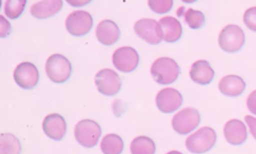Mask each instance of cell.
<instances>
[{
  "mask_svg": "<svg viewBox=\"0 0 256 154\" xmlns=\"http://www.w3.org/2000/svg\"><path fill=\"white\" fill-rule=\"evenodd\" d=\"M150 72L157 83L170 84L178 78L180 68L172 58L160 57L152 63Z\"/></svg>",
  "mask_w": 256,
  "mask_h": 154,
  "instance_id": "cell-1",
  "label": "cell"
},
{
  "mask_svg": "<svg viewBox=\"0 0 256 154\" xmlns=\"http://www.w3.org/2000/svg\"><path fill=\"white\" fill-rule=\"evenodd\" d=\"M216 132L211 127H201L186 139V148L194 154L209 151L216 142Z\"/></svg>",
  "mask_w": 256,
  "mask_h": 154,
  "instance_id": "cell-2",
  "label": "cell"
},
{
  "mask_svg": "<svg viewBox=\"0 0 256 154\" xmlns=\"http://www.w3.org/2000/svg\"><path fill=\"white\" fill-rule=\"evenodd\" d=\"M45 70L48 78L55 83L66 82L72 72L70 61L61 54L51 55L45 65Z\"/></svg>",
  "mask_w": 256,
  "mask_h": 154,
  "instance_id": "cell-3",
  "label": "cell"
},
{
  "mask_svg": "<svg viewBox=\"0 0 256 154\" xmlns=\"http://www.w3.org/2000/svg\"><path fill=\"white\" fill-rule=\"evenodd\" d=\"M74 135L80 145L91 148L96 146L101 135V128L94 120L84 119L75 125Z\"/></svg>",
  "mask_w": 256,
  "mask_h": 154,
  "instance_id": "cell-4",
  "label": "cell"
},
{
  "mask_svg": "<svg viewBox=\"0 0 256 154\" xmlns=\"http://www.w3.org/2000/svg\"><path fill=\"white\" fill-rule=\"evenodd\" d=\"M218 43L220 48L226 52H237L245 43V34L238 25L230 24L221 30Z\"/></svg>",
  "mask_w": 256,
  "mask_h": 154,
  "instance_id": "cell-5",
  "label": "cell"
},
{
  "mask_svg": "<svg viewBox=\"0 0 256 154\" xmlns=\"http://www.w3.org/2000/svg\"><path fill=\"white\" fill-rule=\"evenodd\" d=\"M172 127L179 134H187L200 123V114L195 108H184L172 118Z\"/></svg>",
  "mask_w": 256,
  "mask_h": 154,
  "instance_id": "cell-6",
  "label": "cell"
},
{
  "mask_svg": "<svg viewBox=\"0 0 256 154\" xmlns=\"http://www.w3.org/2000/svg\"><path fill=\"white\" fill-rule=\"evenodd\" d=\"M93 24L90 13L83 10H76L70 13L66 19L65 26L67 31L74 36H82L87 34Z\"/></svg>",
  "mask_w": 256,
  "mask_h": 154,
  "instance_id": "cell-7",
  "label": "cell"
},
{
  "mask_svg": "<svg viewBox=\"0 0 256 154\" xmlns=\"http://www.w3.org/2000/svg\"><path fill=\"white\" fill-rule=\"evenodd\" d=\"M95 84L101 94L112 96L119 92L121 88V79L115 71L105 68L96 74Z\"/></svg>",
  "mask_w": 256,
  "mask_h": 154,
  "instance_id": "cell-8",
  "label": "cell"
},
{
  "mask_svg": "<svg viewBox=\"0 0 256 154\" xmlns=\"http://www.w3.org/2000/svg\"><path fill=\"white\" fill-rule=\"evenodd\" d=\"M135 33L149 44H158L162 39L160 24L155 19L142 18L134 25Z\"/></svg>",
  "mask_w": 256,
  "mask_h": 154,
  "instance_id": "cell-9",
  "label": "cell"
},
{
  "mask_svg": "<svg viewBox=\"0 0 256 154\" xmlns=\"http://www.w3.org/2000/svg\"><path fill=\"white\" fill-rule=\"evenodd\" d=\"M112 62L116 69L126 73L131 72L138 66L139 55L132 47H120L114 51L112 55Z\"/></svg>",
  "mask_w": 256,
  "mask_h": 154,
  "instance_id": "cell-10",
  "label": "cell"
},
{
  "mask_svg": "<svg viewBox=\"0 0 256 154\" xmlns=\"http://www.w3.org/2000/svg\"><path fill=\"white\" fill-rule=\"evenodd\" d=\"M14 80L23 89L34 88L39 81V72L31 62H22L14 70Z\"/></svg>",
  "mask_w": 256,
  "mask_h": 154,
  "instance_id": "cell-11",
  "label": "cell"
},
{
  "mask_svg": "<svg viewBox=\"0 0 256 154\" xmlns=\"http://www.w3.org/2000/svg\"><path fill=\"white\" fill-rule=\"evenodd\" d=\"M183 102L181 93L174 88L161 89L156 95L157 108L163 113H172L177 110Z\"/></svg>",
  "mask_w": 256,
  "mask_h": 154,
  "instance_id": "cell-12",
  "label": "cell"
},
{
  "mask_svg": "<svg viewBox=\"0 0 256 154\" xmlns=\"http://www.w3.org/2000/svg\"><path fill=\"white\" fill-rule=\"evenodd\" d=\"M66 127L65 119L56 113L47 115L42 123L44 133L53 140H62L66 133Z\"/></svg>",
  "mask_w": 256,
  "mask_h": 154,
  "instance_id": "cell-13",
  "label": "cell"
},
{
  "mask_svg": "<svg viewBox=\"0 0 256 154\" xmlns=\"http://www.w3.org/2000/svg\"><path fill=\"white\" fill-rule=\"evenodd\" d=\"M223 132L227 142L232 145H241L247 138L246 127L239 119H231L226 122Z\"/></svg>",
  "mask_w": 256,
  "mask_h": 154,
  "instance_id": "cell-14",
  "label": "cell"
},
{
  "mask_svg": "<svg viewBox=\"0 0 256 154\" xmlns=\"http://www.w3.org/2000/svg\"><path fill=\"white\" fill-rule=\"evenodd\" d=\"M96 37L104 45H112L120 37V30L117 24L109 19L102 20L96 27Z\"/></svg>",
  "mask_w": 256,
  "mask_h": 154,
  "instance_id": "cell-15",
  "label": "cell"
},
{
  "mask_svg": "<svg viewBox=\"0 0 256 154\" xmlns=\"http://www.w3.org/2000/svg\"><path fill=\"white\" fill-rule=\"evenodd\" d=\"M189 75L194 82L201 85H206L213 80L214 70L212 69L208 61L198 60L192 64Z\"/></svg>",
  "mask_w": 256,
  "mask_h": 154,
  "instance_id": "cell-16",
  "label": "cell"
},
{
  "mask_svg": "<svg viewBox=\"0 0 256 154\" xmlns=\"http://www.w3.org/2000/svg\"><path fill=\"white\" fill-rule=\"evenodd\" d=\"M245 82L244 80L237 75H227L224 76L218 84V88L220 92L229 97H236L243 93L245 90Z\"/></svg>",
  "mask_w": 256,
  "mask_h": 154,
  "instance_id": "cell-17",
  "label": "cell"
},
{
  "mask_svg": "<svg viewBox=\"0 0 256 154\" xmlns=\"http://www.w3.org/2000/svg\"><path fill=\"white\" fill-rule=\"evenodd\" d=\"M162 30V39L168 43L176 42L181 38L182 26L178 19L172 16H165L159 21Z\"/></svg>",
  "mask_w": 256,
  "mask_h": 154,
  "instance_id": "cell-18",
  "label": "cell"
},
{
  "mask_svg": "<svg viewBox=\"0 0 256 154\" xmlns=\"http://www.w3.org/2000/svg\"><path fill=\"white\" fill-rule=\"evenodd\" d=\"M62 6L63 2L61 0L39 1L31 6L30 13L35 18L46 19L59 12Z\"/></svg>",
  "mask_w": 256,
  "mask_h": 154,
  "instance_id": "cell-19",
  "label": "cell"
},
{
  "mask_svg": "<svg viewBox=\"0 0 256 154\" xmlns=\"http://www.w3.org/2000/svg\"><path fill=\"white\" fill-rule=\"evenodd\" d=\"M103 154H121L124 148L123 140L117 134L105 135L100 143Z\"/></svg>",
  "mask_w": 256,
  "mask_h": 154,
  "instance_id": "cell-20",
  "label": "cell"
},
{
  "mask_svg": "<svg viewBox=\"0 0 256 154\" xmlns=\"http://www.w3.org/2000/svg\"><path fill=\"white\" fill-rule=\"evenodd\" d=\"M156 146L154 141L147 136H138L131 142V154H154Z\"/></svg>",
  "mask_w": 256,
  "mask_h": 154,
  "instance_id": "cell-21",
  "label": "cell"
},
{
  "mask_svg": "<svg viewBox=\"0 0 256 154\" xmlns=\"http://www.w3.org/2000/svg\"><path fill=\"white\" fill-rule=\"evenodd\" d=\"M21 144L18 138L11 133L0 135V154H20Z\"/></svg>",
  "mask_w": 256,
  "mask_h": 154,
  "instance_id": "cell-22",
  "label": "cell"
},
{
  "mask_svg": "<svg viewBox=\"0 0 256 154\" xmlns=\"http://www.w3.org/2000/svg\"><path fill=\"white\" fill-rule=\"evenodd\" d=\"M186 23L192 29L201 28L205 23V16L201 11L194 10V9H187L183 14Z\"/></svg>",
  "mask_w": 256,
  "mask_h": 154,
  "instance_id": "cell-23",
  "label": "cell"
},
{
  "mask_svg": "<svg viewBox=\"0 0 256 154\" xmlns=\"http://www.w3.org/2000/svg\"><path fill=\"white\" fill-rule=\"evenodd\" d=\"M25 5H26L25 0H19V1L8 0V1H6L5 5H4V11H5L6 16L11 19L18 18L24 11Z\"/></svg>",
  "mask_w": 256,
  "mask_h": 154,
  "instance_id": "cell-24",
  "label": "cell"
},
{
  "mask_svg": "<svg viewBox=\"0 0 256 154\" xmlns=\"http://www.w3.org/2000/svg\"><path fill=\"white\" fill-rule=\"evenodd\" d=\"M148 6L150 9L156 13H166L170 11L173 6V1L165 0V1H156V0H149Z\"/></svg>",
  "mask_w": 256,
  "mask_h": 154,
  "instance_id": "cell-25",
  "label": "cell"
},
{
  "mask_svg": "<svg viewBox=\"0 0 256 154\" xmlns=\"http://www.w3.org/2000/svg\"><path fill=\"white\" fill-rule=\"evenodd\" d=\"M243 21L247 28L256 32V6L248 8L243 16Z\"/></svg>",
  "mask_w": 256,
  "mask_h": 154,
  "instance_id": "cell-26",
  "label": "cell"
},
{
  "mask_svg": "<svg viewBox=\"0 0 256 154\" xmlns=\"http://www.w3.org/2000/svg\"><path fill=\"white\" fill-rule=\"evenodd\" d=\"M11 32V25L10 23L4 18V16H0V37L4 38L8 36Z\"/></svg>",
  "mask_w": 256,
  "mask_h": 154,
  "instance_id": "cell-27",
  "label": "cell"
},
{
  "mask_svg": "<svg viewBox=\"0 0 256 154\" xmlns=\"http://www.w3.org/2000/svg\"><path fill=\"white\" fill-rule=\"evenodd\" d=\"M247 107L252 114L256 115V90L249 94L247 98Z\"/></svg>",
  "mask_w": 256,
  "mask_h": 154,
  "instance_id": "cell-28",
  "label": "cell"
},
{
  "mask_svg": "<svg viewBox=\"0 0 256 154\" xmlns=\"http://www.w3.org/2000/svg\"><path fill=\"white\" fill-rule=\"evenodd\" d=\"M245 121L249 127L251 135L256 139V118L247 115L245 116Z\"/></svg>",
  "mask_w": 256,
  "mask_h": 154,
  "instance_id": "cell-29",
  "label": "cell"
},
{
  "mask_svg": "<svg viewBox=\"0 0 256 154\" xmlns=\"http://www.w3.org/2000/svg\"><path fill=\"white\" fill-rule=\"evenodd\" d=\"M70 5H73V6H81V5H85L87 3H89L90 1H67Z\"/></svg>",
  "mask_w": 256,
  "mask_h": 154,
  "instance_id": "cell-30",
  "label": "cell"
},
{
  "mask_svg": "<svg viewBox=\"0 0 256 154\" xmlns=\"http://www.w3.org/2000/svg\"><path fill=\"white\" fill-rule=\"evenodd\" d=\"M167 154H183V153H181L180 151H176V150H172V151H170V152H168Z\"/></svg>",
  "mask_w": 256,
  "mask_h": 154,
  "instance_id": "cell-31",
  "label": "cell"
}]
</instances>
